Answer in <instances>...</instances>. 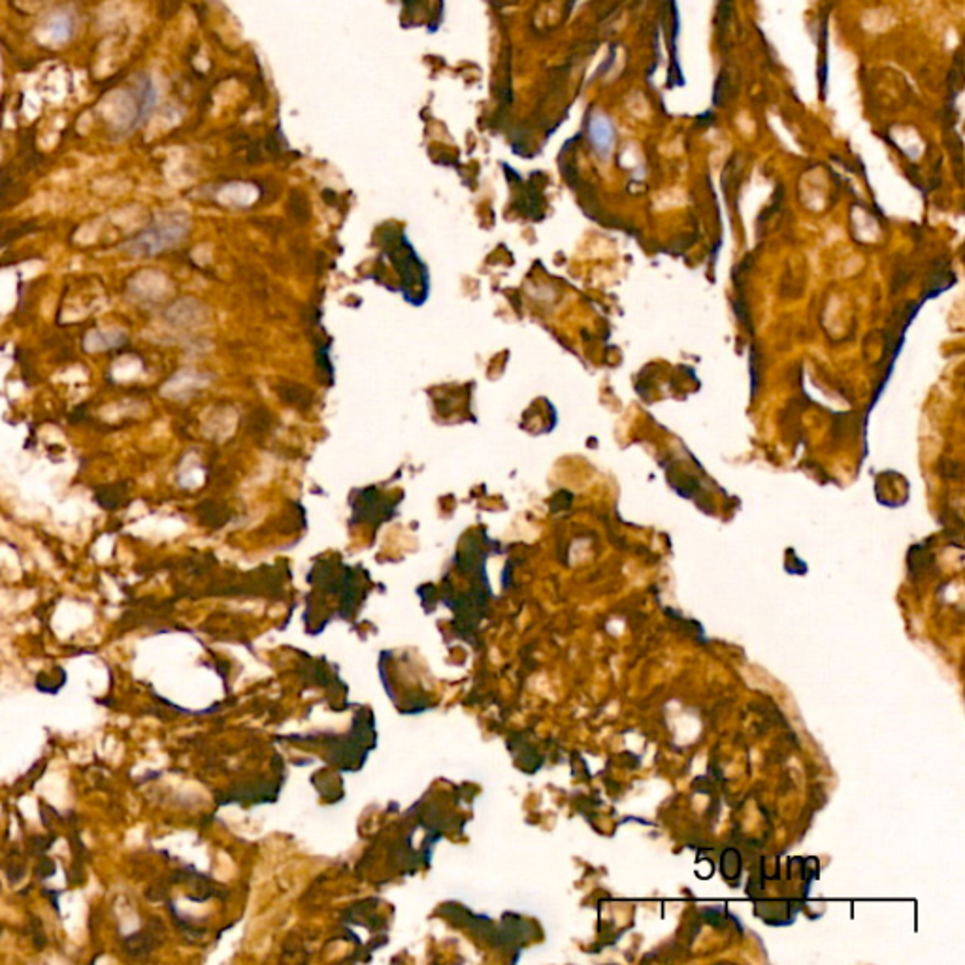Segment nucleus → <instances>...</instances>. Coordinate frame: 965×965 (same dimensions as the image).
Listing matches in <instances>:
<instances>
[{
	"label": "nucleus",
	"instance_id": "nucleus-4",
	"mask_svg": "<svg viewBox=\"0 0 965 965\" xmlns=\"http://www.w3.org/2000/svg\"><path fill=\"white\" fill-rule=\"evenodd\" d=\"M36 873L40 877H52L55 873V864H52L50 860H43L42 865L36 869Z\"/></svg>",
	"mask_w": 965,
	"mask_h": 965
},
{
	"label": "nucleus",
	"instance_id": "nucleus-3",
	"mask_svg": "<svg viewBox=\"0 0 965 965\" xmlns=\"http://www.w3.org/2000/svg\"><path fill=\"white\" fill-rule=\"evenodd\" d=\"M157 104V89H155V83L149 76H140L132 89V116H130V123H129V129H136L140 127L149 113L153 111Z\"/></svg>",
	"mask_w": 965,
	"mask_h": 965
},
{
	"label": "nucleus",
	"instance_id": "nucleus-1",
	"mask_svg": "<svg viewBox=\"0 0 965 965\" xmlns=\"http://www.w3.org/2000/svg\"><path fill=\"white\" fill-rule=\"evenodd\" d=\"M186 231H187V226L181 217L158 219L153 225H149L146 231L136 234L125 245V249L127 253L136 257H151L160 251L176 245L183 236H186Z\"/></svg>",
	"mask_w": 965,
	"mask_h": 965
},
{
	"label": "nucleus",
	"instance_id": "nucleus-2",
	"mask_svg": "<svg viewBox=\"0 0 965 965\" xmlns=\"http://www.w3.org/2000/svg\"><path fill=\"white\" fill-rule=\"evenodd\" d=\"M588 140L602 158H607L616 144V129L606 111H594L587 123Z\"/></svg>",
	"mask_w": 965,
	"mask_h": 965
}]
</instances>
